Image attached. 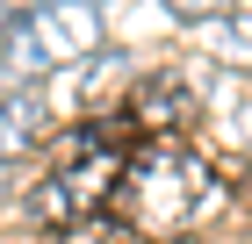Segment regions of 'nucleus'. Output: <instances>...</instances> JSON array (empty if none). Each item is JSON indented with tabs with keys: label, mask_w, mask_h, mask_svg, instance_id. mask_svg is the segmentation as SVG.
I'll return each mask as SVG.
<instances>
[{
	"label": "nucleus",
	"mask_w": 252,
	"mask_h": 244,
	"mask_svg": "<svg viewBox=\"0 0 252 244\" xmlns=\"http://www.w3.org/2000/svg\"><path fill=\"white\" fill-rule=\"evenodd\" d=\"M238 216V172L216 165L194 136H137L123 151L101 230L123 244H194Z\"/></svg>",
	"instance_id": "obj_1"
},
{
	"label": "nucleus",
	"mask_w": 252,
	"mask_h": 244,
	"mask_svg": "<svg viewBox=\"0 0 252 244\" xmlns=\"http://www.w3.org/2000/svg\"><path fill=\"white\" fill-rule=\"evenodd\" d=\"M123 151H130V136L116 122H58L43 136V151H36L29 187L7 201V216H22L43 237H87L101 223L108 194H116Z\"/></svg>",
	"instance_id": "obj_2"
},
{
	"label": "nucleus",
	"mask_w": 252,
	"mask_h": 244,
	"mask_svg": "<svg viewBox=\"0 0 252 244\" xmlns=\"http://www.w3.org/2000/svg\"><path fill=\"white\" fill-rule=\"evenodd\" d=\"M108 51V7L101 0H36L29 15L0 36L7 57V86H29V79H51L79 57Z\"/></svg>",
	"instance_id": "obj_3"
},
{
	"label": "nucleus",
	"mask_w": 252,
	"mask_h": 244,
	"mask_svg": "<svg viewBox=\"0 0 252 244\" xmlns=\"http://www.w3.org/2000/svg\"><path fill=\"white\" fill-rule=\"evenodd\" d=\"M202 115H209V101L194 94L173 65H158V72L144 65V72L123 86V101L101 115V122H116V130L137 144V136H194V130H202Z\"/></svg>",
	"instance_id": "obj_4"
},
{
	"label": "nucleus",
	"mask_w": 252,
	"mask_h": 244,
	"mask_svg": "<svg viewBox=\"0 0 252 244\" xmlns=\"http://www.w3.org/2000/svg\"><path fill=\"white\" fill-rule=\"evenodd\" d=\"M51 130H58V115H51V101H43L36 79L29 86H0V172L36 165V151H43Z\"/></svg>",
	"instance_id": "obj_5"
},
{
	"label": "nucleus",
	"mask_w": 252,
	"mask_h": 244,
	"mask_svg": "<svg viewBox=\"0 0 252 244\" xmlns=\"http://www.w3.org/2000/svg\"><path fill=\"white\" fill-rule=\"evenodd\" d=\"M194 43H202V57H209V65L252 79V7H231V15L202 22V29H194Z\"/></svg>",
	"instance_id": "obj_6"
},
{
	"label": "nucleus",
	"mask_w": 252,
	"mask_h": 244,
	"mask_svg": "<svg viewBox=\"0 0 252 244\" xmlns=\"http://www.w3.org/2000/svg\"><path fill=\"white\" fill-rule=\"evenodd\" d=\"M173 22H188V29H202V22H216V15H231L238 0H158Z\"/></svg>",
	"instance_id": "obj_7"
},
{
	"label": "nucleus",
	"mask_w": 252,
	"mask_h": 244,
	"mask_svg": "<svg viewBox=\"0 0 252 244\" xmlns=\"http://www.w3.org/2000/svg\"><path fill=\"white\" fill-rule=\"evenodd\" d=\"M29 7H36V0H0V36H7V29H15V22L29 15Z\"/></svg>",
	"instance_id": "obj_8"
},
{
	"label": "nucleus",
	"mask_w": 252,
	"mask_h": 244,
	"mask_svg": "<svg viewBox=\"0 0 252 244\" xmlns=\"http://www.w3.org/2000/svg\"><path fill=\"white\" fill-rule=\"evenodd\" d=\"M94 237H101V244H123V237H108V230H94Z\"/></svg>",
	"instance_id": "obj_9"
}]
</instances>
